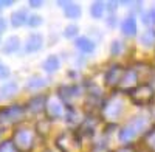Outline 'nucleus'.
I'll list each match as a JSON object with an SVG mask.
<instances>
[{"instance_id":"15","label":"nucleus","mask_w":155,"mask_h":152,"mask_svg":"<svg viewBox=\"0 0 155 152\" xmlns=\"http://www.w3.org/2000/svg\"><path fill=\"white\" fill-rule=\"evenodd\" d=\"M121 31H123V34H126V36H137V31H138V23H137V19L134 17V16H130V17H127L126 20H123V23H121Z\"/></svg>"},{"instance_id":"20","label":"nucleus","mask_w":155,"mask_h":152,"mask_svg":"<svg viewBox=\"0 0 155 152\" xmlns=\"http://www.w3.org/2000/svg\"><path fill=\"white\" fill-rule=\"evenodd\" d=\"M45 85H47V79L42 78V76H39V74L31 76L28 79V84H27V87L30 90H39V88H44Z\"/></svg>"},{"instance_id":"33","label":"nucleus","mask_w":155,"mask_h":152,"mask_svg":"<svg viewBox=\"0 0 155 152\" xmlns=\"http://www.w3.org/2000/svg\"><path fill=\"white\" fill-rule=\"evenodd\" d=\"M115 152H135V150H134V147H130V146H126V147H120V149H116Z\"/></svg>"},{"instance_id":"19","label":"nucleus","mask_w":155,"mask_h":152,"mask_svg":"<svg viewBox=\"0 0 155 152\" xmlns=\"http://www.w3.org/2000/svg\"><path fill=\"white\" fill-rule=\"evenodd\" d=\"M137 81H138V76L134 70H127L123 76V81L120 85H124L127 88H135L137 87Z\"/></svg>"},{"instance_id":"14","label":"nucleus","mask_w":155,"mask_h":152,"mask_svg":"<svg viewBox=\"0 0 155 152\" xmlns=\"http://www.w3.org/2000/svg\"><path fill=\"white\" fill-rule=\"evenodd\" d=\"M19 48H20V39L17 36H9L2 47V53L3 55H12V53L19 51Z\"/></svg>"},{"instance_id":"34","label":"nucleus","mask_w":155,"mask_h":152,"mask_svg":"<svg viewBox=\"0 0 155 152\" xmlns=\"http://www.w3.org/2000/svg\"><path fill=\"white\" fill-rule=\"evenodd\" d=\"M47 152H50V150H47Z\"/></svg>"},{"instance_id":"4","label":"nucleus","mask_w":155,"mask_h":152,"mask_svg":"<svg viewBox=\"0 0 155 152\" xmlns=\"http://www.w3.org/2000/svg\"><path fill=\"white\" fill-rule=\"evenodd\" d=\"M12 143L19 150H30L34 143V132L28 127H19L12 135Z\"/></svg>"},{"instance_id":"21","label":"nucleus","mask_w":155,"mask_h":152,"mask_svg":"<svg viewBox=\"0 0 155 152\" xmlns=\"http://www.w3.org/2000/svg\"><path fill=\"white\" fill-rule=\"evenodd\" d=\"M106 3L104 2H93L92 8H90V14H92L93 19H102L104 17V12H106Z\"/></svg>"},{"instance_id":"16","label":"nucleus","mask_w":155,"mask_h":152,"mask_svg":"<svg viewBox=\"0 0 155 152\" xmlns=\"http://www.w3.org/2000/svg\"><path fill=\"white\" fill-rule=\"evenodd\" d=\"M59 67H61V61H59V58L56 55H50L44 61V64H42V68L47 73H54V71L59 70Z\"/></svg>"},{"instance_id":"10","label":"nucleus","mask_w":155,"mask_h":152,"mask_svg":"<svg viewBox=\"0 0 155 152\" xmlns=\"http://www.w3.org/2000/svg\"><path fill=\"white\" fill-rule=\"evenodd\" d=\"M42 45H44V36L41 33H31L27 42H25V50H27V53H36L42 48Z\"/></svg>"},{"instance_id":"31","label":"nucleus","mask_w":155,"mask_h":152,"mask_svg":"<svg viewBox=\"0 0 155 152\" xmlns=\"http://www.w3.org/2000/svg\"><path fill=\"white\" fill-rule=\"evenodd\" d=\"M6 27H8V25H6V19L0 17V34L6 31Z\"/></svg>"},{"instance_id":"2","label":"nucleus","mask_w":155,"mask_h":152,"mask_svg":"<svg viewBox=\"0 0 155 152\" xmlns=\"http://www.w3.org/2000/svg\"><path fill=\"white\" fill-rule=\"evenodd\" d=\"M124 112V101L121 98H110L104 103V107H102V115L107 121H116Z\"/></svg>"},{"instance_id":"35","label":"nucleus","mask_w":155,"mask_h":152,"mask_svg":"<svg viewBox=\"0 0 155 152\" xmlns=\"http://www.w3.org/2000/svg\"><path fill=\"white\" fill-rule=\"evenodd\" d=\"M0 64H2V62H0Z\"/></svg>"},{"instance_id":"22","label":"nucleus","mask_w":155,"mask_h":152,"mask_svg":"<svg viewBox=\"0 0 155 152\" xmlns=\"http://www.w3.org/2000/svg\"><path fill=\"white\" fill-rule=\"evenodd\" d=\"M64 14H65V17L74 20V19H79V17H81L82 9H81V6H78V5H74V3H70L67 8H64Z\"/></svg>"},{"instance_id":"27","label":"nucleus","mask_w":155,"mask_h":152,"mask_svg":"<svg viewBox=\"0 0 155 152\" xmlns=\"http://www.w3.org/2000/svg\"><path fill=\"white\" fill-rule=\"evenodd\" d=\"M78 33H79V28H78V25H68V27H65V30H64V36H65L67 39L76 37Z\"/></svg>"},{"instance_id":"8","label":"nucleus","mask_w":155,"mask_h":152,"mask_svg":"<svg viewBox=\"0 0 155 152\" xmlns=\"http://www.w3.org/2000/svg\"><path fill=\"white\" fill-rule=\"evenodd\" d=\"M81 87L79 85H62L59 88V98L62 101H65L67 104H71V101L76 99V98H79L81 95Z\"/></svg>"},{"instance_id":"18","label":"nucleus","mask_w":155,"mask_h":152,"mask_svg":"<svg viewBox=\"0 0 155 152\" xmlns=\"http://www.w3.org/2000/svg\"><path fill=\"white\" fill-rule=\"evenodd\" d=\"M140 44L144 48H152L155 47V28H149L140 36Z\"/></svg>"},{"instance_id":"23","label":"nucleus","mask_w":155,"mask_h":152,"mask_svg":"<svg viewBox=\"0 0 155 152\" xmlns=\"http://www.w3.org/2000/svg\"><path fill=\"white\" fill-rule=\"evenodd\" d=\"M141 20H143L144 25H155V8H150L149 11L143 12L141 14Z\"/></svg>"},{"instance_id":"26","label":"nucleus","mask_w":155,"mask_h":152,"mask_svg":"<svg viewBox=\"0 0 155 152\" xmlns=\"http://www.w3.org/2000/svg\"><path fill=\"white\" fill-rule=\"evenodd\" d=\"M31 28H37V27H41V25L44 23V17L42 16H39V14H31L28 17V22H27Z\"/></svg>"},{"instance_id":"13","label":"nucleus","mask_w":155,"mask_h":152,"mask_svg":"<svg viewBox=\"0 0 155 152\" xmlns=\"http://www.w3.org/2000/svg\"><path fill=\"white\" fill-rule=\"evenodd\" d=\"M17 92H19V85H17V82L9 81V82L2 84V85H0V101L12 98Z\"/></svg>"},{"instance_id":"9","label":"nucleus","mask_w":155,"mask_h":152,"mask_svg":"<svg viewBox=\"0 0 155 152\" xmlns=\"http://www.w3.org/2000/svg\"><path fill=\"white\" fill-rule=\"evenodd\" d=\"M45 112H47V117L50 120H58L64 115V106L59 99L50 98L47 103V107H45Z\"/></svg>"},{"instance_id":"12","label":"nucleus","mask_w":155,"mask_h":152,"mask_svg":"<svg viewBox=\"0 0 155 152\" xmlns=\"http://www.w3.org/2000/svg\"><path fill=\"white\" fill-rule=\"evenodd\" d=\"M74 45H76V48L79 50V51H82V53H85V55L93 53V51H95V48H96L95 42H93L92 39H90V37H87V36L76 37Z\"/></svg>"},{"instance_id":"5","label":"nucleus","mask_w":155,"mask_h":152,"mask_svg":"<svg viewBox=\"0 0 155 152\" xmlns=\"http://www.w3.org/2000/svg\"><path fill=\"white\" fill-rule=\"evenodd\" d=\"M56 143L62 152H78L81 149V140L74 132H64L59 135Z\"/></svg>"},{"instance_id":"1","label":"nucleus","mask_w":155,"mask_h":152,"mask_svg":"<svg viewBox=\"0 0 155 152\" xmlns=\"http://www.w3.org/2000/svg\"><path fill=\"white\" fill-rule=\"evenodd\" d=\"M147 129H149V120L146 117H135L120 131V140L123 143H129L135 140L140 134L146 132Z\"/></svg>"},{"instance_id":"30","label":"nucleus","mask_w":155,"mask_h":152,"mask_svg":"<svg viewBox=\"0 0 155 152\" xmlns=\"http://www.w3.org/2000/svg\"><path fill=\"white\" fill-rule=\"evenodd\" d=\"M30 6L31 8H41V6H44V2H41V0H30Z\"/></svg>"},{"instance_id":"6","label":"nucleus","mask_w":155,"mask_h":152,"mask_svg":"<svg viewBox=\"0 0 155 152\" xmlns=\"http://www.w3.org/2000/svg\"><path fill=\"white\" fill-rule=\"evenodd\" d=\"M25 115V107L23 106H8L0 109V123H16L20 121Z\"/></svg>"},{"instance_id":"32","label":"nucleus","mask_w":155,"mask_h":152,"mask_svg":"<svg viewBox=\"0 0 155 152\" xmlns=\"http://www.w3.org/2000/svg\"><path fill=\"white\" fill-rule=\"evenodd\" d=\"M12 5V0H0V11L6 6H11Z\"/></svg>"},{"instance_id":"24","label":"nucleus","mask_w":155,"mask_h":152,"mask_svg":"<svg viewBox=\"0 0 155 152\" xmlns=\"http://www.w3.org/2000/svg\"><path fill=\"white\" fill-rule=\"evenodd\" d=\"M0 152H20V150L12 143V140H6V141L0 143Z\"/></svg>"},{"instance_id":"29","label":"nucleus","mask_w":155,"mask_h":152,"mask_svg":"<svg viewBox=\"0 0 155 152\" xmlns=\"http://www.w3.org/2000/svg\"><path fill=\"white\" fill-rule=\"evenodd\" d=\"M9 67L3 65V64H0V81H6V78H9Z\"/></svg>"},{"instance_id":"3","label":"nucleus","mask_w":155,"mask_h":152,"mask_svg":"<svg viewBox=\"0 0 155 152\" xmlns=\"http://www.w3.org/2000/svg\"><path fill=\"white\" fill-rule=\"evenodd\" d=\"M155 95V90L149 85V84H143V85H138L135 88L130 90V98L137 106H147L152 103Z\"/></svg>"},{"instance_id":"17","label":"nucleus","mask_w":155,"mask_h":152,"mask_svg":"<svg viewBox=\"0 0 155 152\" xmlns=\"http://www.w3.org/2000/svg\"><path fill=\"white\" fill-rule=\"evenodd\" d=\"M9 20H11V25L14 28H19V27H23L25 23L28 22V16H27V12H25L23 9H19V11H14L11 14V17H9Z\"/></svg>"},{"instance_id":"25","label":"nucleus","mask_w":155,"mask_h":152,"mask_svg":"<svg viewBox=\"0 0 155 152\" xmlns=\"http://www.w3.org/2000/svg\"><path fill=\"white\" fill-rule=\"evenodd\" d=\"M146 146L150 152H155V129L146 134Z\"/></svg>"},{"instance_id":"7","label":"nucleus","mask_w":155,"mask_h":152,"mask_svg":"<svg viewBox=\"0 0 155 152\" xmlns=\"http://www.w3.org/2000/svg\"><path fill=\"white\" fill-rule=\"evenodd\" d=\"M126 70L118 65V64H115L112 65L107 71H106V76H104V81L107 85H120L121 81H123V76H124Z\"/></svg>"},{"instance_id":"11","label":"nucleus","mask_w":155,"mask_h":152,"mask_svg":"<svg viewBox=\"0 0 155 152\" xmlns=\"http://www.w3.org/2000/svg\"><path fill=\"white\" fill-rule=\"evenodd\" d=\"M47 103H48V98L44 96V95H36L33 96L30 101H28V110L33 112V113H39V112H42L45 110L47 107Z\"/></svg>"},{"instance_id":"28","label":"nucleus","mask_w":155,"mask_h":152,"mask_svg":"<svg viewBox=\"0 0 155 152\" xmlns=\"http://www.w3.org/2000/svg\"><path fill=\"white\" fill-rule=\"evenodd\" d=\"M121 51H123V45H121V42H120V41H113L112 45H110V53H112L113 56H116V55H120Z\"/></svg>"}]
</instances>
